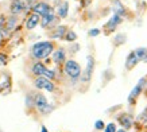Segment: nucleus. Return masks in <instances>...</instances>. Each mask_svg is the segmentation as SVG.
<instances>
[{"instance_id": "11", "label": "nucleus", "mask_w": 147, "mask_h": 132, "mask_svg": "<svg viewBox=\"0 0 147 132\" xmlns=\"http://www.w3.org/2000/svg\"><path fill=\"white\" fill-rule=\"evenodd\" d=\"M51 58L55 65H63L66 62V50L63 47H57L51 54Z\"/></svg>"}, {"instance_id": "26", "label": "nucleus", "mask_w": 147, "mask_h": 132, "mask_svg": "<svg viewBox=\"0 0 147 132\" xmlns=\"http://www.w3.org/2000/svg\"><path fill=\"white\" fill-rule=\"evenodd\" d=\"M101 34V30H98V28H90L89 31H88V35L92 36V38H96V36H98Z\"/></svg>"}, {"instance_id": "18", "label": "nucleus", "mask_w": 147, "mask_h": 132, "mask_svg": "<svg viewBox=\"0 0 147 132\" xmlns=\"http://www.w3.org/2000/svg\"><path fill=\"white\" fill-rule=\"evenodd\" d=\"M139 63V59H138V57L135 55V53L134 51H131V53L127 55V59H125V62H124V66H125V69L127 70H132L135 66Z\"/></svg>"}, {"instance_id": "14", "label": "nucleus", "mask_w": 147, "mask_h": 132, "mask_svg": "<svg viewBox=\"0 0 147 132\" xmlns=\"http://www.w3.org/2000/svg\"><path fill=\"white\" fill-rule=\"evenodd\" d=\"M39 22H40V16H39V15H36V13L31 12L28 16H27L26 23H24V27H26V30L31 31V30H34L35 27H38Z\"/></svg>"}, {"instance_id": "3", "label": "nucleus", "mask_w": 147, "mask_h": 132, "mask_svg": "<svg viewBox=\"0 0 147 132\" xmlns=\"http://www.w3.org/2000/svg\"><path fill=\"white\" fill-rule=\"evenodd\" d=\"M63 73L71 79L73 84H76L80 81L81 73H82V69H81V65L74 59H66V62L63 63Z\"/></svg>"}, {"instance_id": "19", "label": "nucleus", "mask_w": 147, "mask_h": 132, "mask_svg": "<svg viewBox=\"0 0 147 132\" xmlns=\"http://www.w3.org/2000/svg\"><path fill=\"white\" fill-rule=\"evenodd\" d=\"M16 26H18V16L16 15H9L8 18L5 19V27L4 30L8 31L9 34L12 32L15 28H16Z\"/></svg>"}, {"instance_id": "33", "label": "nucleus", "mask_w": 147, "mask_h": 132, "mask_svg": "<svg viewBox=\"0 0 147 132\" xmlns=\"http://www.w3.org/2000/svg\"><path fill=\"white\" fill-rule=\"evenodd\" d=\"M42 1H47V0H42Z\"/></svg>"}, {"instance_id": "4", "label": "nucleus", "mask_w": 147, "mask_h": 132, "mask_svg": "<svg viewBox=\"0 0 147 132\" xmlns=\"http://www.w3.org/2000/svg\"><path fill=\"white\" fill-rule=\"evenodd\" d=\"M32 84L38 90H45V92H50V93H54L57 90L55 84L53 81H50L49 78H46V77H35Z\"/></svg>"}, {"instance_id": "7", "label": "nucleus", "mask_w": 147, "mask_h": 132, "mask_svg": "<svg viewBox=\"0 0 147 132\" xmlns=\"http://www.w3.org/2000/svg\"><path fill=\"white\" fill-rule=\"evenodd\" d=\"M93 70H94V57L89 54V55L86 57V66H85V70L81 73V77H80L81 82L88 84L90 79H92Z\"/></svg>"}, {"instance_id": "17", "label": "nucleus", "mask_w": 147, "mask_h": 132, "mask_svg": "<svg viewBox=\"0 0 147 132\" xmlns=\"http://www.w3.org/2000/svg\"><path fill=\"white\" fill-rule=\"evenodd\" d=\"M57 15L59 19H65L67 18V15H69V3L67 1H61V3H58L57 5Z\"/></svg>"}, {"instance_id": "29", "label": "nucleus", "mask_w": 147, "mask_h": 132, "mask_svg": "<svg viewBox=\"0 0 147 132\" xmlns=\"http://www.w3.org/2000/svg\"><path fill=\"white\" fill-rule=\"evenodd\" d=\"M5 19H7V18H5L4 15H0V31L5 27Z\"/></svg>"}, {"instance_id": "30", "label": "nucleus", "mask_w": 147, "mask_h": 132, "mask_svg": "<svg viewBox=\"0 0 147 132\" xmlns=\"http://www.w3.org/2000/svg\"><path fill=\"white\" fill-rule=\"evenodd\" d=\"M90 1L92 0H81V4H82V7H88L90 4Z\"/></svg>"}, {"instance_id": "25", "label": "nucleus", "mask_w": 147, "mask_h": 132, "mask_svg": "<svg viewBox=\"0 0 147 132\" xmlns=\"http://www.w3.org/2000/svg\"><path fill=\"white\" fill-rule=\"evenodd\" d=\"M104 127H105V123L102 120H96V123H94V129L96 131H102Z\"/></svg>"}, {"instance_id": "1", "label": "nucleus", "mask_w": 147, "mask_h": 132, "mask_svg": "<svg viewBox=\"0 0 147 132\" xmlns=\"http://www.w3.org/2000/svg\"><path fill=\"white\" fill-rule=\"evenodd\" d=\"M54 50H55V43L53 40H40V42H36L31 46L30 54L34 59L42 61V59L49 58Z\"/></svg>"}, {"instance_id": "24", "label": "nucleus", "mask_w": 147, "mask_h": 132, "mask_svg": "<svg viewBox=\"0 0 147 132\" xmlns=\"http://www.w3.org/2000/svg\"><path fill=\"white\" fill-rule=\"evenodd\" d=\"M104 131L105 132H116L117 129H116V124L113 123V121H111V123H108L105 127H104Z\"/></svg>"}, {"instance_id": "15", "label": "nucleus", "mask_w": 147, "mask_h": 132, "mask_svg": "<svg viewBox=\"0 0 147 132\" xmlns=\"http://www.w3.org/2000/svg\"><path fill=\"white\" fill-rule=\"evenodd\" d=\"M67 32V27L63 24H58L57 27H54L53 30L50 31V38L51 39H63L65 34Z\"/></svg>"}, {"instance_id": "12", "label": "nucleus", "mask_w": 147, "mask_h": 132, "mask_svg": "<svg viewBox=\"0 0 147 132\" xmlns=\"http://www.w3.org/2000/svg\"><path fill=\"white\" fill-rule=\"evenodd\" d=\"M117 120H119V123L121 124L123 129H125V131L131 129V128L134 127V124H135L134 116H132V114H129V113H121Z\"/></svg>"}, {"instance_id": "13", "label": "nucleus", "mask_w": 147, "mask_h": 132, "mask_svg": "<svg viewBox=\"0 0 147 132\" xmlns=\"http://www.w3.org/2000/svg\"><path fill=\"white\" fill-rule=\"evenodd\" d=\"M111 8L113 11L115 15H119L120 18L124 19L127 16V8H125L123 3H121V0H111Z\"/></svg>"}, {"instance_id": "28", "label": "nucleus", "mask_w": 147, "mask_h": 132, "mask_svg": "<svg viewBox=\"0 0 147 132\" xmlns=\"http://www.w3.org/2000/svg\"><path fill=\"white\" fill-rule=\"evenodd\" d=\"M140 119H143V121H142V124H146V121H147V108L144 110H143L142 113L138 116V120H140Z\"/></svg>"}, {"instance_id": "31", "label": "nucleus", "mask_w": 147, "mask_h": 132, "mask_svg": "<svg viewBox=\"0 0 147 132\" xmlns=\"http://www.w3.org/2000/svg\"><path fill=\"white\" fill-rule=\"evenodd\" d=\"M40 132H49V131H47V128H46L45 125H42V127H40Z\"/></svg>"}, {"instance_id": "6", "label": "nucleus", "mask_w": 147, "mask_h": 132, "mask_svg": "<svg viewBox=\"0 0 147 132\" xmlns=\"http://www.w3.org/2000/svg\"><path fill=\"white\" fill-rule=\"evenodd\" d=\"M30 11L34 12V13H36V15H39V16H45V15H47V13L54 12V8L51 7V4L47 3V1H42V0H39V1H36L35 4H32L31 7H30Z\"/></svg>"}, {"instance_id": "22", "label": "nucleus", "mask_w": 147, "mask_h": 132, "mask_svg": "<svg viewBox=\"0 0 147 132\" xmlns=\"http://www.w3.org/2000/svg\"><path fill=\"white\" fill-rule=\"evenodd\" d=\"M27 108H34V93H28L24 98Z\"/></svg>"}, {"instance_id": "27", "label": "nucleus", "mask_w": 147, "mask_h": 132, "mask_svg": "<svg viewBox=\"0 0 147 132\" xmlns=\"http://www.w3.org/2000/svg\"><path fill=\"white\" fill-rule=\"evenodd\" d=\"M7 62H8V57H7V54L4 53H0V65H7Z\"/></svg>"}, {"instance_id": "16", "label": "nucleus", "mask_w": 147, "mask_h": 132, "mask_svg": "<svg viewBox=\"0 0 147 132\" xmlns=\"http://www.w3.org/2000/svg\"><path fill=\"white\" fill-rule=\"evenodd\" d=\"M46 69H47V66H46L43 62L36 61V62H34L31 66V73L35 75V77H43Z\"/></svg>"}, {"instance_id": "2", "label": "nucleus", "mask_w": 147, "mask_h": 132, "mask_svg": "<svg viewBox=\"0 0 147 132\" xmlns=\"http://www.w3.org/2000/svg\"><path fill=\"white\" fill-rule=\"evenodd\" d=\"M34 108L40 114L46 116V114H50L53 112L55 105H53L51 102L47 101V98H46V96L43 93L36 92V93H34Z\"/></svg>"}, {"instance_id": "10", "label": "nucleus", "mask_w": 147, "mask_h": 132, "mask_svg": "<svg viewBox=\"0 0 147 132\" xmlns=\"http://www.w3.org/2000/svg\"><path fill=\"white\" fill-rule=\"evenodd\" d=\"M28 5L26 4L24 0H11V4H9V12L11 15H20V13L28 11Z\"/></svg>"}, {"instance_id": "8", "label": "nucleus", "mask_w": 147, "mask_h": 132, "mask_svg": "<svg viewBox=\"0 0 147 132\" xmlns=\"http://www.w3.org/2000/svg\"><path fill=\"white\" fill-rule=\"evenodd\" d=\"M58 22H59V18L55 15V12H51V13L45 15V16H40L39 24L45 30H53L54 27L58 26Z\"/></svg>"}, {"instance_id": "9", "label": "nucleus", "mask_w": 147, "mask_h": 132, "mask_svg": "<svg viewBox=\"0 0 147 132\" xmlns=\"http://www.w3.org/2000/svg\"><path fill=\"white\" fill-rule=\"evenodd\" d=\"M123 20H124L123 18H120L119 15H115V13H113L111 18L108 19V22L104 24V27H102L104 34H105V35H111L112 32H113V31L117 28V26L123 23Z\"/></svg>"}, {"instance_id": "20", "label": "nucleus", "mask_w": 147, "mask_h": 132, "mask_svg": "<svg viewBox=\"0 0 147 132\" xmlns=\"http://www.w3.org/2000/svg\"><path fill=\"white\" fill-rule=\"evenodd\" d=\"M135 55L138 57L139 62H146L147 63V47H138L134 50Z\"/></svg>"}, {"instance_id": "32", "label": "nucleus", "mask_w": 147, "mask_h": 132, "mask_svg": "<svg viewBox=\"0 0 147 132\" xmlns=\"http://www.w3.org/2000/svg\"><path fill=\"white\" fill-rule=\"evenodd\" d=\"M116 132H127V131H125V129H123V128H120V129H117Z\"/></svg>"}, {"instance_id": "5", "label": "nucleus", "mask_w": 147, "mask_h": 132, "mask_svg": "<svg viewBox=\"0 0 147 132\" xmlns=\"http://www.w3.org/2000/svg\"><path fill=\"white\" fill-rule=\"evenodd\" d=\"M146 84H147V77H142V78L138 81V84L132 88V90H131L128 94V104L129 105H134L135 104V101L138 100V97L142 94V92L144 90V88H146Z\"/></svg>"}, {"instance_id": "23", "label": "nucleus", "mask_w": 147, "mask_h": 132, "mask_svg": "<svg viewBox=\"0 0 147 132\" xmlns=\"http://www.w3.org/2000/svg\"><path fill=\"white\" fill-rule=\"evenodd\" d=\"M113 42H115L116 46H120V44L125 43V35H124V34H119V35L113 39Z\"/></svg>"}, {"instance_id": "21", "label": "nucleus", "mask_w": 147, "mask_h": 132, "mask_svg": "<svg viewBox=\"0 0 147 132\" xmlns=\"http://www.w3.org/2000/svg\"><path fill=\"white\" fill-rule=\"evenodd\" d=\"M63 40L73 43V42H76V40H77V34L73 30H67V32L65 34V36H63Z\"/></svg>"}, {"instance_id": "34", "label": "nucleus", "mask_w": 147, "mask_h": 132, "mask_svg": "<svg viewBox=\"0 0 147 132\" xmlns=\"http://www.w3.org/2000/svg\"><path fill=\"white\" fill-rule=\"evenodd\" d=\"M146 88H147V84H146Z\"/></svg>"}]
</instances>
